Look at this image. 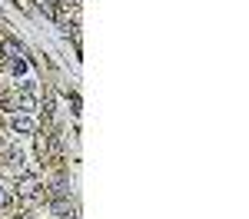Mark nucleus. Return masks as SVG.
<instances>
[{"label":"nucleus","mask_w":249,"mask_h":219,"mask_svg":"<svg viewBox=\"0 0 249 219\" xmlns=\"http://www.w3.org/2000/svg\"><path fill=\"white\" fill-rule=\"evenodd\" d=\"M37 189H40V176H34V173H20L17 179V193L23 199H34L37 196Z\"/></svg>","instance_id":"obj_1"},{"label":"nucleus","mask_w":249,"mask_h":219,"mask_svg":"<svg viewBox=\"0 0 249 219\" xmlns=\"http://www.w3.org/2000/svg\"><path fill=\"white\" fill-rule=\"evenodd\" d=\"M10 126H14L17 133H34V130H37V123H34L30 117H17V113L10 117Z\"/></svg>","instance_id":"obj_2"},{"label":"nucleus","mask_w":249,"mask_h":219,"mask_svg":"<svg viewBox=\"0 0 249 219\" xmlns=\"http://www.w3.org/2000/svg\"><path fill=\"white\" fill-rule=\"evenodd\" d=\"M0 53H3V60H10V63H17V60H23V50H20L14 40H7L3 47H0Z\"/></svg>","instance_id":"obj_3"},{"label":"nucleus","mask_w":249,"mask_h":219,"mask_svg":"<svg viewBox=\"0 0 249 219\" xmlns=\"http://www.w3.org/2000/svg\"><path fill=\"white\" fill-rule=\"evenodd\" d=\"M50 213H57L60 219H73V206H70V199H60V202H50Z\"/></svg>","instance_id":"obj_4"},{"label":"nucleus","mask_w":249,"mask_h":219,"mask_svg":"<svg viewBox=\"0 0 249 219\" xmlns=\"http://www.w3.org/2000/svg\"><path fill=\"white\" fill-rule=\"evenodd\" d=\"M37 153H40V156H50V136H47V133H40V136H37Z\"/></svg>","instance_id":"obj_5"},{"label":"nucleus","mask_w":249,"mask_h":219,"mask_svg":"<svg viewBox=\"0 0 249 219\" xmlns=\"http://www.w3.org/2000/svg\"><path fill=\"white\" fill-rule=\"evenodd\" d=\"M10 202H14V193H10V189H7V186L0 183V209H7Z\"/></svg>","instance_id":"obj_6"},{"label":"nucleus","mask_w":249,"mask_h":219,"mask_svg":"<svg viewBox=\"0 0 249 219\" xmlns=\"http://www.w3.org/2000/svg\"><path fill=\"white\" fill-rule=\"evenodd\" d=\"M0 67H3V53H0Z\"/></svg>","instance_id":"obj_7"}]
</instances>
